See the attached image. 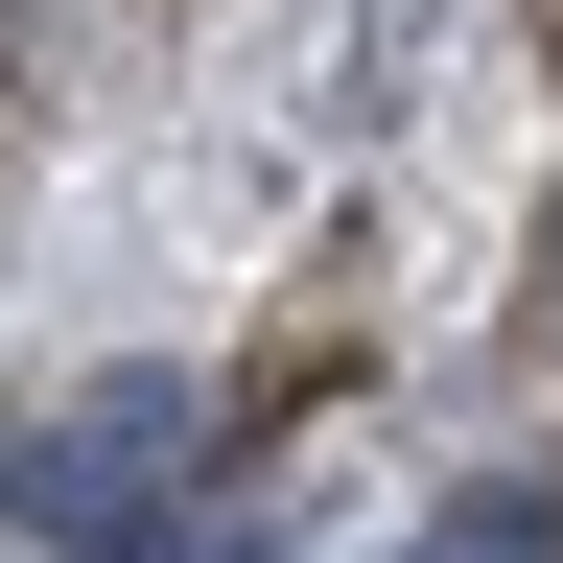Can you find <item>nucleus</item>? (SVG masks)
Masks as SVG:
<instances>
[{
  "mask_svg": "<svg viewBox=\"0 0 563 563\" xmlns=\"http://www.w3.org/2000/svg\"><path fill=\"white\" fill-rule=\"evenodd\" d=\"M422 563H517V540H422Z\"/></svg>",
  "mask_w": 563,
  "mask_h": 563,
  "instance_id": "1",
  "label": "nucleus"
}]
</instances>
